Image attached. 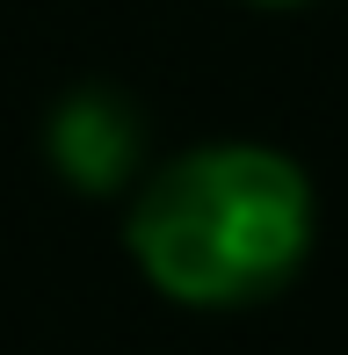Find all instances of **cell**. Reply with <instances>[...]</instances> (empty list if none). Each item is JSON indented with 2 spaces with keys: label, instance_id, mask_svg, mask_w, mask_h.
I'll list each match as a JSON object with an SVG mask.
<instances>
[{
  "label": "cell",
  "instance_id": "obj_1",
  "mask_svg": "<svg viewBox=\"0 0 348 355\" xmlns=\"http://www.w3.org/2000/svg\"><path fill=\"white\" fill-rule=\"evenodd\" d=\"M312 247V167L268 138H196L153 159L123 196V254L138 283L182 312H254L305 276Z\"/></svg>",
  "mask_w": 348,
  "mask_h": 355
},
{
  "label": "cell",
  "instance_id": "obj_2",
  "mask_svg": "<svg viewBox=\"0 0 348 355\" xmlns=\"http://www.w3.org/2000/svg\"><path fill=\"white\" fill-rule=\"evenodd\" d=\"M37 153L51 167V182H66L87 203H123L153 167L146 145V109L138 94L109 87V80H80L66 87L37 123Z\"/></svg>",
  "mask_w": 348,
  "mask_h": 355
},
{
  "label": "cell",
  "instance_id": "obj_3",
  "mask_svg": "<svg viewBox=\"0 0 348 355\" xmlns=\"http://www.w3.org/2000/svg\"><path fill=\"white\" fill-rule=\"evenodd\" d=\"M247 8H261V15H297V8H312V0H247Z\"/></svg>",
  "mask_w": 348,
  "mask_h": 355
}]
</instances>
